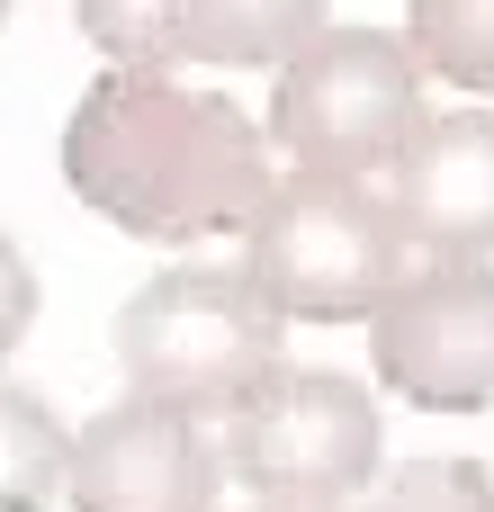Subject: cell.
Returning a JSON list of instances; mask_svg holds the SVG:
<instances>
[{"instance_id":"6da1fadb","label":"cell","mask_w":494,"mask_h":512,"mask_svg":"<svg viewBox=\"0 0 494 512\" xmlns=\"http://www.w3.org/2000/svg\"><path fill=\"white\" fill-rule=\"evenodd\" d=\"M63 180L135 243L252 234L270 207V126L171 72H99L63 117Z\"/></svg>"},{"instance_id":"7a4b0ae2","label":"cell","mask_w":494,"mask_h":512,"mask_svg":"<svg viewBox=\"0 0 494 512\" xmlns=\"http://www.w3.org/2000/svg\"><path fill=\"white\" fill-rule=\"evenodd\" d=\"M279 306L243 279V270H207L180 261L162 279H144L117 306V369L144 405L171 414H234L270 369H279Z\"/></svg>"},{"instance_id":"3957f363","label":"cell","mask_w":494,"mask_h":512,"mask_svg":"<svg viewBox=\"0 0 494 512\" xmlns=\"http://www.w3.org/2000/svg\"><path fill=\"white\" fill-rule=\"evenodd\" d=\"M405 252L414 243L378 189L333 180V171H297L252 216L243 279L297 324H369L405 288Z\"/></svg>"},{"instance_id":"277c9868","label":"cell","mask_w":494,"mask_h":512,"mask_svg":"<svg viewBox=\"0 0 494 512\" xmlns=\"http://www.w3.org/2000/svg\"><path fill=\"white\" fill-rule=\"evenodd\" d=\"M423 117H432L423 63L387 27H324L279 63V90H270V144L297 153V171H333V180L396 171Z\"/></svg>"},{"instance_id":"5b68a950","label":"cell","mask_w":494,"mask_h":512,"mask_svg":"<svg viewBox=\"0 0 494 512\" xmlns=\"http://www.w3.org/2000/svg\"><path fill=\"white\" fill-rule=\"evenodd\" d=\"M225 468L252 504H351L378 477V405L342 369H270L225 414Z\"/></svg>"},{"instance_id":"8992f818","label":"cell","mask_w":494,"mask_h":512,"mask_svg":"<svg viewBox=\"0 0 494 512\" xmlns=\"http://www.w3.org/2000/svg\"><path fill=\"white\" fill-rule=\"evenodd\" d=\"M378 387L414 414H486L494 405V261H423L369 315Z\"/></svg>"},{"instance_id":"52a82bcc","label":"cell","mask_w":494,"mask_h":512,"mask_svg":"<svg viewBox=\"0 0 494 512\" xmlns=\"http://www.w3.org/2000/svg\"><path fill=\"white\" fill-rule=\"evenodd\" d=\"M81 36L117 72H180V63H288L324 36V0H72Z\"/></svg>"},{"instance_id":"ba28073f","label":"cell","mask_w":494,"mask_h":512,"mask_svg":"<svg viewBox=\"0 0 494 512\" xmlns=\"http://www.w3.org/2000/svg\"><path fill=\"white\" fill-rule=\"evenodd\" d=\"M216 486L225 459L198 432V414L126 396L72 432V477H63L72 512H216Z\"/></svg>"},{"instance_id":"9c48e42d","label":"cell","mask_w":494,"mask_h":512,"mask_svg":"<svg viewBox=\"0 0 494 512\" xmlns=\"http://www.w3.org/2000/svg\"><path fill=\"white\" fill-rule=\"evenodd\" d=\"M387 207H396L405 243H423L432 261H486L494 252V117L486 108L423 117L414 144L387 171Z\"/></svg>"},{"instance_id":"30bf717a","label":"cell","mask_w":494,"mask_h":512,"mask_svg":"<svg viewBox=\"0 0 494 512\" xmlns=\"http://www.w3.org/2000/svg\"><path fill=\"white\" fill-rule=\"evenodd\" d=\"M72 477V432L36 387H0V512H45Z\"/></svg>"},{"instance_id":"8fae6325","label":"cell","mask_w":494,"mask_h":512,"mask_svg":"<svg viewBox=\"0 0 494 512\" xmlns=\"http://www.w3.org/2000/svg\"><path fill=\"white\" fill-rule=\"evenodd\" d=\"M405 45L450 90H494V0H414Z\"/></svg>"},{"instance_id":"7c38bea8","label":"cell","mask_w":494,"mask_h":512,"mask_svg":"<svg viewBox=\"0 0 494 512\" xmlns=\"http://www.w3.org/2000/svg\"><path fill=\"white\" fill-rule=\"evenodd\" d=\"M360 512H494V468H477V459H405Z\"/></svg>"},{"instance_id":"4fadbf2b","label":"cell","mask_w":494,"mask_h":512,"mask_svg":"<svg viewBox=\"0 0 494 512\" xmlns=\"http://www.w3.org/2000/svg\"><path fill=\"white\" fill-rule=\"evenodd\" d=\"M27 324H36V270H27V252L0 234V360L27 342Z\"/></svg>"},{"instance_id":"5bb4252c","label":"cell","mask_w":494,"mask_h":512,"mask_svg":"<svg viewBox=\"0 0 494 512\" xmlns=\"http://www.w3.org/2000/svg\"><path fill=\"white\" fill-rule=\"evenodd\" d=\"M252 512H342V504H252Z\"/></svg>"},{"instance_id":"9a60e30c","label":"cell","mask_w":494,"mask_h":512,"mask_svg":"<svg viewBox=\"0 0 494 512\" xmlns=\"http://www.w3.org/2000/svg\"><path fill=\"white\" fill-rule=\"evenodd\" d=\"M0 18H9V0H0Z\"/></svg>"}]
</instances>
